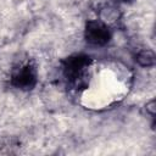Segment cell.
I'll list each match as a JSON object with an SVG mask.
<instances>
[{"instance_id": "2", "label": "cell", "mask_w": 156, "mask_h": 156, "mask_svg": "<svg viewBox=\"0 0 156 156\" xmlns=\"http://www.w3.org/2000/svg\"><path fill=\"white\" fill-rule=\"evenodd\" d=\"M84 38L88 44L94 46H105L112 38L111 29L107 23L101 20H89L85 23Z\"/></svg>"}, {"instance_id": "4", "label": "cell", "mask_w": 156, "mask_h": 156, "mask_svg": "<svg viewBox=\"0 0 156 156\" xmlns=\"http://www.w3.org/2000/svg\"><path fill=\"white\" fill-rule=\"evenodd\" d=\"M135 62L141 67H154L156 62L155 52L150 49H141L135 55Z\"/></svg>"}, {"instance_id": "6", "label": "cell", "mask_w": 156, "mask_h": 156, "mask_svg": "<svg viewBox=\"0 0 156 156\" xmlns=\"http://www.w3.org/2000/svg\"><path fill=\"white\" fill-rule=\"evenodd\" d=\"M156 105H155V100L152 99V100H150L147 104H146V111H147V113L154 118V116H155V112H156V107H155Z\"/></svg>"}, {"instance_id": "7", "label": "cell", "mask_w": 156, "mask_h": 156, "mask_svg": "<svg viewBox=\"0 0 156 156\" xmlns=\"http://www.w3.org/2000/svg\"><path fill=\"white\" fill-rule=\"evenodd\" d=\"M118 1H121V2H124V4H132V2H134L135 0H118Z\"/></svg>"}, {"instance_id": "1", "label": "cell", "mask_w": 156, "mask_h": 156, "mask_svg": "<svg viewBox=\"0 0 156 156\" xmlns=\"http://www.w3.org/2000/svg\"><path fill=\"white\" fill-rule=\"evenodd\" d=\"M91 65V57L85 54H74L62 60L61 68L67 83L73 88H84L88 85V68Z\"/></svg>"}, {"instance_id": "5", "label": "cell", "mask_w": 156, "mask_h": 156, "mask_svg": "<svg viewBox=\"0 0 156 156\" xmlns=\"http://www.w3.org/2000/svg\"><path fill=\"white\" fill-rule=\"evenodd\" d=\"M100 16H101V21H102V22L110 23V22L117 21V20L119 18L121 13H119L118 7H116V6H113V5H105V6L101 9Z\"/></svg>"}, {"instance_id": "3", "label": "cell", "mask_w": 156, "mask_h": 156, "mask_svg": "<svg viewBox=\"0 0 156 156\" xmlns=\"http://www.w3.org/2000/svg\"><path fill=\"white\" fill-rule=\"evenodd\" d=\"M10 82L11 85L16 89L29 91L34 89V87L38 83V71L33 63H24L12 72Z\"/></svg>"}]
</instances>
